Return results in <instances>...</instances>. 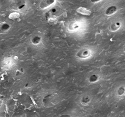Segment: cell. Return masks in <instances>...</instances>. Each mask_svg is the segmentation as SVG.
Returning a JSON list of instances; mask_svg holds the SVG:
<instances>
[{
  "mask_svg": "<svg viewBox=\"0 0 125 117\" xmlns=\"http://www.w3.org/2000/svg\"><path fill=\"white\" fill-rule=\"evenodd\" d=\"M56 0H42L40 4V7L42 9H45L54 4Z\"/></svg>",
  "mask_w": 125,
  "mask_h": 117,
  "instance_id": "cell-2",
  "label": "cell"
},
{
  "mask_svg": "<svg viewBox=\"0 0 125 117\" xmlns=\"http://www.w3.org/2000/svg\"><path fill=\"white\" fill-rule=\"evenodd\" d=\"M70 117V116L66 115H64L61 116V117Z\"/></svg>",
  "mask_w": 125,
  "mask_h": 117,
  "instance_id": "cell-14",
  "label": "cell"
},
{
  "mask_svg": "<svg viewBox=\"0 0 125 117\" xmlns=\"http://www.w3.org/2000/svg\"><path fill=\"white\" fill-rule=\"evenodd\" d=\"M117 6L114 5L110 6L108 7L106 9L105 14L107 16H111L113 15L114 14H115L117 12Z\"/></svg>",
  "mask_w": 125,
  "mask_h": 117,
  "instance_id": "cell-4",
  "label": "cell"
},
{
  "mask_svg": "<svg viewBox=\"0 0 125 117\" xmlns=\"http://www.w3.org/2000/svg\"><path fill=\"white\" fill-rule=\"evenodd\" d=\"M41 40H42V38H41L40 36H34V37L31 38V43H32L33 45H38V44L40 43Z\"/></svg>",
  "mask_w": 125,
  "mask_h": 117,
  "instance_id": "cell-8",
  "label": "cell"
},
{
  "mask_svg": "<svg viewBox=\"0 0 125 117\" xmlns=\"http://www.w3.org/2000/svg\"><path fill=\"white\" fill-rule=\"evenodd\" d=\"M57 98L55 94H51L46 96L44 98L43 102L45 107H51L57 103Z\"/></svg>",
  "mask_w": 125,
  "mask_h": 117,
  "instance_id": "cell-1",
  "label": "cell"
},
{
  "mask_svg": "<svg viewBox=\"0 0 125 117\" xmlns=\"http://www.w3.org/2000/svg\"><path fill=\"white\" fill-rule=\"evenodd\" d=\"M10 28V25L9 24H7V23H3L2 25H1L0 26V32L1 33H4V32H7V31H9V29Z\"/></svg>",
  "mask_w": 125,
  "mask_h": 117,
  "instance_id": "cell-7",
  "label": "cell"
},
{
  "mask_svg": "<svg viewBox=\"0 0 125 117\" xmlns=\"http://www.w3.org/2000/svg\"><path fill=\"white\" fill-rule=\"evenodd\" d=\"M101 0H90V1L93 3H98Z\"/></svg>",
  "mask_w": 125,
  "mask_h": 117,
  "instance_id": "cell-13",
  "label": "cell"
},
{
  "mask_svg": "<svg viewBox=\"0 0 125 117\" xmlns=\"http://www.w3.org/2000/svg\"><path fill=\"white\" fill-rule=\"evenodd\" d=\"M99 77L96 74H92L89 78V82L91 83H95L98 80Z\"/></svg>",
  "mask_w": 125,
  "mask_h": 117,
  "instance_id": "cell-10",
  "label": "cell"
},
{
  "mask_svg": "<svg viewBox=\"0 0 125 117\" xmlns=\"http://www.w3.org/2000/svg\"><path fill=\"white\" fill-rule=\"evenodd\" d=\"M125 93V88L124 87H121L119 88L118 90V94L120 96L123 95Z\"/></svg>",
  "mask_w": 125,
  "mask_h": 117,
  "instance_id": "cell-11",
  "label": "cell"
},
{
  "mask_svg": "<svg viewBox=\"0 0 125 117\" xmlns=\"http://www.w3.org/2000/svg\"><path fill=\"white\" fill-rule=\"evenodd\" d=\"M76 12L78 14H80L81 15L85 16H89L90 15L92 12L90 11V10L88 9H87L86 7H81L77 9Z\"/></svg>",
  "mask_w": 125,
  "mask_h": 117,
  "instance_id": "cell-5",
  "label": "cell"
},
{
  "mask_svg": "<svg viewBox=\"0 0 125 117\" xmlns=\"http://www.w3.org/2000/svg\"><path fill=\"white\" fill-rule=\"evenodd\" d=\"M121 25V24L120 22H115V23L110 24V30L111 31H113V32L117 31V30H118V29L120 28Z\"/></svg>",
  "mask_w": 125,
  "mask_h": 117,
  "instance_id": "cell-6",
  "label": "cell"
},
{
  "mask_svg": "<svg viewBox=\"0 0 125 117\" xmlns=\"http://www.w3.org/2000/svg\"><path fill=\"white\" fill-rule=\"evenodd\" d=\"M90 52L89 50H86V49L81 50L76 54L77 57L80 58H83V59L88 58V57H90Z\"/></svg>",
  "mask_w": 125,
  "mask_h": 117,
  "instance_id": "cell-3",
  "label": "cell"
},
{
  "mask_svg": "<svg viewBox=\"0 0 125 117\" xmlns=\"http://www.w3.org/2000/svg\"><path fill=\"white\" fill-rule=\"evenodd\" d=\"M89 101H90V99L88 98V97L86 96V97H83L82 98V102H84V103H87Z\"/></svg>",
  "mask_w": 125,
  "mask_h": 117,
  "instance_id": "cell-12",
  "label": "cell"
},
{
  "mask_svg": "<svg viewBox=\"0 0 125 117\" xmlns=\"http://www.w3.org/2000/svg\"><path fill=\"white\" fill-rule=\"evenodd\" d=\"M20 17V14L18 12H12L9 15V18L10 20L18 19Z\"/></svg>",
  "mask_w": 125,
  "mask_h": 117,
  "instance_id": "cell-9",
  "label": "cell"
}]
</instances>
